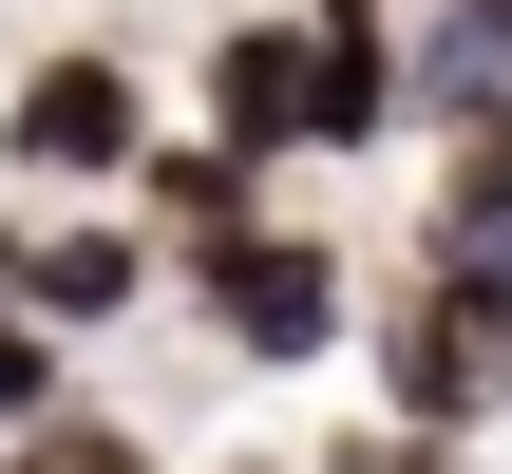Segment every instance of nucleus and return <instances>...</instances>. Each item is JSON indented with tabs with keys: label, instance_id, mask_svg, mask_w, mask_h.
<instances>
[{
	"label": "nucleus",
	"instance_id": "f257e3e1",
	"mask_svg": "<svg viewBox=\"0 0 512 474\" xmlns=\"http://www.w3.org/2000/svg\"><path fill=\"white\" fill-rule=\"evenodd\" d=\"M361 361H380V418H418V437H494V418H512V266L418 247V266L361 304Z\"/></svg>",
	"mask_w": 512,
	"mask_h": 474
},
{
	"label": "nucleus",
	"instance_id": "7ed1b4c3",
	"mask_svg": "<svg viewBox=\"0 0 512 474\" xmlns=\"http://www.w3.org/2000/svg\"><path fill=\"white\" fill-rule=\"evenodd\" d=\"M0 152H19V171H57V190H133V171H152V76H133L114 38H57V57H19Z\"/></svg>",
	"mask_w": 512,
	"mask_h": 474
},
{
	"label": "nucleus",
	"instance_id": "39448f33",
	"mask_svg": "<svg viewBox=\"0 0 512 474\" xmlns=\"http://www.w3.org/2000/svg\"><path fill=\"white\" fill-rule=\"evenodd\" d=\"M152 285H171V247L133 228V190H76V209H57V228L19 247V304H38L57 342H95V323H133Z\"/></svg>",
	"mask_w": 512,
	"mask_h": 474
},
{
	"label": "nucleus",
	"instance_id": "9d476101",
	"mask_svg": "<svg viewBox=\"0 0 512 474\" xmlns=\"http://www.w3.org/2000/svg\"><path fill=\"white\" fill-rule=\"evenodd\" d=\"M323 474H456V437H418V418H342Z\"/></svg>",
	"mask_w": 512,
	"mask_h": 474
},
{
	"label": "nucleus",
	"instance_id": "6e6552de",
	"mask_svg": "<svg viewBox=\"0 0 512 474\" xmlns=\"http://www.w3.org/2000/svg\"><path fill=\"white\" fill-rule=\"evenodd\" d=\"M418 247H456V266H512V95L437 133V209H418Z\"/></svg>",
	"mask_w": 512,
	"mask_h": 474
},
{
	"label": "nucleus",
	"instance_id": "0eeeda50",
	"mask_svg": "<svg viewBox=\"0 0 512 474\" xmlns=\"http://www.w3.org/2000/svg\"><path fill=\"white\" fill-rule=\"evenodd\" d=\"M399 57H418V133L494 114L512 95V0H399Z\"/></svg>",
	"mask_w": 512,
	"mask_h": 474
},
{
	"label": "nucleus",
	"instance_id": "423d86ee",
	"mask_svg": "<svg viewBox=\"0 0 512 474\" xmlns=\"http://www.w3.org/2000/svg\"><path fill=\"white\" fill-rule=\"evenodd\" d=\"M133 228H152L171 266H209V247H247V228H266V171H247V152H209V133H152Z\"/></svg>",
	"mask_w": 512,
	"mask_h": 474
},
{
	"label": "nucleus",
	"instance_id": "9b49d317",
	"mask_svg": "<svg viewBox=\"0 0 512 474\" xmlns=\"http://www.w3.org/2000/svg\"><path fill=\"white\" fill-rule=\"evenodd\" d=\"M19 247H38V228H19V209H0V304H19Z\"/></svg>",
	"mask_w": 512,
	"mask_h": 474
},
{
	"label": "nucleus",
	"instance_id": "f8f14e48",
	"mask_svg": "<svg viewBox=\"0 0 512 474\" xmlns=\"http://www.w3.org/2000/svg\"><path fill=\"white\" fill-rule=\"evenodd\" d=\"M228 474H266V456H228Z\"/></svg>",
	"mask_w": 512,
	"mask_h": 474
},
{
	"label": "nucleus",
	"instance_id": "f03ea898",
	"mask_svg": "<svg viewBox=\"0 0 512 474\" xmlns=\"http://www.w3.org/2000/svg\"><path fill=\"white\" fill-rule=\"evenodd\" d=\"M190 304H209V342H228V361L304 380V361H323V342L361 323V247H342V228H285V209H266L247 247H209V266H190Z\"/></svg>",
	"mask_w": 512,
	"mask_h": 474
},
{
	"label": "nucleus",
	"instance_id": "20e7f679",
	"mask_svg": "<svg viewBox=\"0 0 512 474\" xmlns=\"http://www.w3.org/2000/svg\"><path fill=\"white\" fill-rule=\"evenodd\" d=\"M304 95H323V38H304V19H228V38L190 57V133L247 152V171L304 152Z\"/></svg>",
	"mask_w": 512,
	"mask_h": 474
},
{
	"label": "nucleus",
	"instance_id": "1a4fd4ad",
	"mask_svg": "<svg viewBox=\"0 0 512 474\" xmlns=\"http://www.w3.org/2000/svg\"><path fill=\"white\" fill-rule=\"evenodd\" d=\"M57 399H76V342H57L38 304H0V437H19V418H57Z\"/></svg>",
	"mask_w": 512,
	"mask_h": 474
}]
</instances>
